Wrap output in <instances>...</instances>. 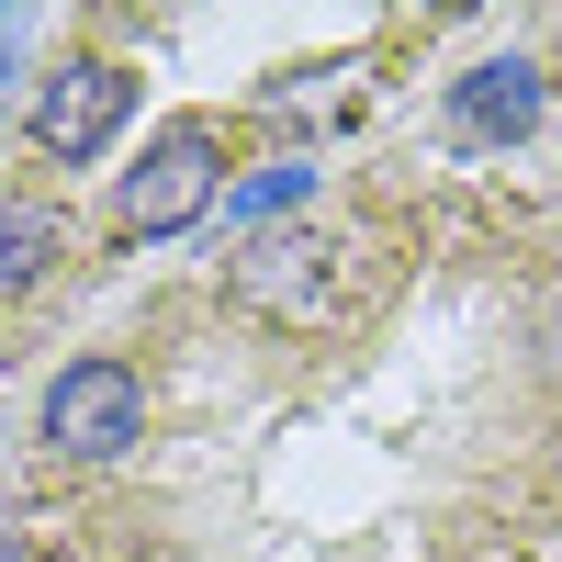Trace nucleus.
Here are the masks:
<instances>
[{
  "instance_id": "nucleus-2",
  "label": "nucleus",
  "mask_w": 562,
  "mask_h": 562,
  "mask_svg": "<svg viewBox=\"0 0 562 562\" xmlns=\"http://www.w3.org/2000/svg\"><path fill=\"white\" fill-rule=\"evenodd\" d=\"M214 180H225V135L214 124H158L147 158H135L124 192H113V225L124 237H180V225L214 203Z\"/></svg>"
},
{
  "instance_id": "nucleus-6",
  "label": "nucleus",
  "mask_w": 562,
  "mask_h": 562,
  "mask_svg": "<svg viewBox=\"0 0 562 562\" xmlns=\"http://www.w3.org/2000/svg\"><path fill=\"white\" fill-rule=\"evenodd\" d=\"M57 248H68V214L57 203H12V214H0V304L34 293V281L57 270Z\"/></svg>"
},
{
  "instance_id": "nucleus-3",
  "label": "nucleus",
  "mask_w": 562,
  "mask_h": 562,
  "mask_svg": "<svg viewBox=\"0 0 562 562\" xmlns=\"http://www.w3.org/2000/svg\"><path fill=\"white\" fill-rule=\"evenodd\" d=\"M124 113H135V68H113V57H68L57 79L34 90V147L57 158V169H79V158H102L113 135H124Z\"/></svg>"
},
{
  "instance_id": "nucleus-5",
  "label": "nucleus",
  "mask_w": 562,
  "mask_h": 562,
  "mask_svg": "<svg viewBox=\"0 0 562 562\" xmlns=\"http://www.w3.org/2000/svg\"><path fill=\"white\" fill-rule=\"evenodd\" d=\"M529 124H540V68L495 57V68L461 79V135H529Z\"/></svg>"
},
{
  "instance_id": "nucleus-4",
  "label": "nucleus",
  "mask_w": 562,
  "mask_h": 562,
  "mask_svg": "<svg viewBox=\"0 0 562 562\" xmlns=\"http://www.w3.org/2000/svg\"><path fill=\"white\" fill-rule=\"evenodd\" d=\"M237 304L259 326H326V304H338V259H326V237H304V225L248 237L237 248Z\"/></svg>"
},
{
  "instance_id": "nucleus-1",
  "label": "nucleus",
  "mask_w": 562,
  "mask_h": 562,
  "mask_svg": "<svg viewBox=\"0 0 562 562\" xmlns=\"http://www.w3.org/2000/svg\"><path fill=\"white\" fill-rule=\"evenodd\" d=\"M135 439H147V383H135V360L90 349V360H68L57 383H45V450L57 461H113Z\"/></svg>"
},
{
  "instance_id": "nucleus-7",
  "label": "nucleus",
  "mask_w": 562,
  "mask_h": 562,
  "mask_svg": "<svg viewBox=\"0 0 562 562\" xmlns=\"http://www.w3.org/2000/svg\"><path fill=\"white\" fill-rule=\"evenodd\" d=\"M293 192H304V169H259L248 192H237V214H281V203H293Z\"/></svg>"
}]
</instances>
